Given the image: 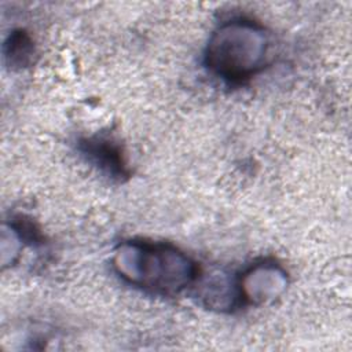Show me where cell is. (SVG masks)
I'll return each mask as SVG.
<instances>
[{"label":"cell","mask_w":352,"mask_h":352,"mask_svg":"<svg viewBox=\"0 0 352 352\" xmlns=\"http://www.w3.org/2000/svg\"><path fill=\"white\" fill-rule=\"evenodd\" d=\"M271 58L270 33L246 19L228 21L209 38L206 65L212 73L230 82H243L260 73Z\"/></svg>","instance_id":"1"},{"label":"cell","mask_w":352,"mask_h":352,"mask_svg":"<svg viewBox=\"0 0 352 352\" xmlns=\"http://www.w3.org/2000/svg\"><path fill=\"white\" fill-rule=\"evenodd\" d=\"M114 267L128 282L158 293H177L198 274L197 265L176 248L135 241L118 246Z\"/></svg>","instance_id":"2"},{"label":"cell","mask_w":352,"mask_h":352,"mask_svg":"<svg viewBox=\"0 0 352 352\" xmlns=\"http://www.w3.org/2000/svg\"><path fill=\"white\" fill-rule=\"evenodd\" d=\"M286 285L285 274L270 264L252 267L239 283V297L250 302H263L274 298Z\"/></svg>","instance_id":"3"},{"label":"cell","mask_w":352,"mask_h":352,"mask_svg":"<svg viewBox=\"0 0 352 352\" xmlns=\"http://www.w3.org/2000/svg\"><path fill=\"white\" fill-rule=\"evenodd\" d=\"M82 151L102 169L107 170L114 177L126 176L128 170L122 158L121 148L107 138H92L81 143Z\"/></svg>","instance_id":"4"},{"label":"cell","mask_w":352,"mask_h":352,"mask_svg":"<svg viewBox=\"0 0 352 352\" xmlns=\"http://www.w3.org/2000/svg\"><path fill=\"white\" fill-rule=\"evenodd\" d=\"M7 58L12 65L16 66H25L33 54V45L30 38L22 33H14L10 37V43L7 44Z\"/></svg>","instance_id":"5"}]
</instances>
